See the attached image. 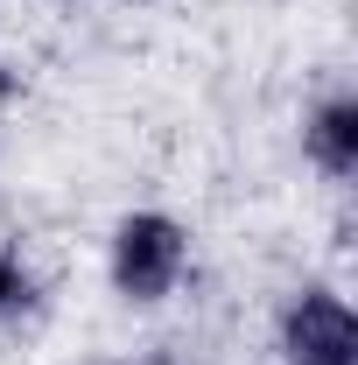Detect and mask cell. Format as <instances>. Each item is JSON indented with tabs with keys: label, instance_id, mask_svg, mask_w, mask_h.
<instances>
[{
	"label": "cell",
	"instance_id": "cell-1",
	"mask_svg": "<svg viewBox=\"0 0 358 365\" xmlns=\"http://www.w3.org/2000/svg\"><path fill=\"white\" fill-rule=\"evenodd\" d=\"M190 274V232L169 211H134L113 225V288L127 302H169Z\"/></svg>",
	"mask_w": 358,
	"mask_h": 365
},
{
	"label": "cell",
	"instance_id": "cell-2",
	"mask_svg": "<svg viewBox=\"0 0 358 365\" xmlns=\"http://www.w3.org/2000/svg\"><path fill=\"white\" fill-rule=\"evenodd\" d=\"M281 359L288 365H358V317L337 288H295L281 309Z\"/></svg>",
	"mask_w": 358,
	"mask_h": 365
},
{
	"label": "cell",
	"instance_id": "cell-3",
	"mask_svg": "<svg viewBox=\"0 0 358 365\" xmlns=\"http://www.w3.org/2000/svg\"><path fill=\"white\" fill-rule=\"evenodd\" d=\"M302 155H310L330 182L358 176V98L352 91H330L310 120H302Z\"/></svg>",
	"mask_w": 358,
	"mask_h": 365
},
{
	"label": "cell",
	"instance_id": "cell-4",
	"mask_svg": "<svg viewBox=\"0 0 358 365\" xmlns=\"http://www.w3.org/2000/svg\"><path fill=\"white\" fill-rule=\"evenodd\" d=\"M29 309H36V274L21 267L14 253H0V323L29 317Z\"/></svg>",
	"mask_w": 358,
	"mask_h": 365
},
{
	"label": "cell",
	"instance_id": "cell-5",
	"mask_svg": "<svg viewBox=\"0 0 358 365\" xmlns=\"http://www.w3.org/2000/svg\"><path fill=\"white\" fill-rule=\"evenodd\" d=\"M14 91H21V78H14V71H7V63H0V106H7V98H14Z\"/></svg>",
	"mask_w": 358,
	"mask_h": 365
}]
</instances>
